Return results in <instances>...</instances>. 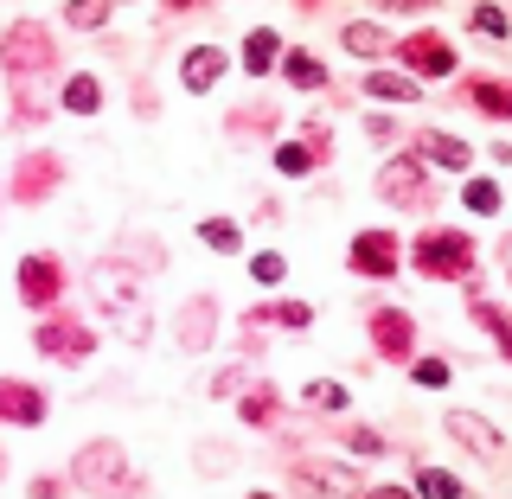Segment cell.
<instances>
[{"instance_id":"6da1fadb","label":"cell","mask_w":512,"mask_h":499,"mask_svg":"<svg viewBox=\"0 0 512 499\" xmlns=\"http://www.w3.org/2000/svg\"><path fill=\"white\" fill-rule=\"evenodd\" d=\"M448 436H455V442H468L480 461H500V455H506L500 429H493V423H480L474 410H455V416H448Z\"/></svg>"},{"instance_id":"7a4b0ae2","label":"cell","mask_w":512,"mask_h":499,"mask_svg":"<svg viewBox=\"0 0 512 499\" xmlns=\"http://www.w3.org/2000/svg\"><path fill=\"white\" fill-rule=\"evenodd\" d=\"M468 263H474L468 237H429V244H423V269H429V276H461Z\"/></svg>"},{"instance_id":"3957f363","label":"cell","mask_w":512,"mask_h":499,"mask_svg":"<svg viewBox=\"0 0 512 499\" xmlns=\"http://www.w3.org/2000/svg\"><path fill=\"white\" fill-rule=\"evenodd\" d=\"M352 269H365V276H391V269H397V237L365 231L359 244H352Z\"/></svg>"},{"instance_id":"277c9868","label":"cell","mask_w":512,"mask_h":499,"mask_svg":"<svg viewBox=\"0 0 512 499\" xmlns=\"http://www.w3.org/2000/svg\"><path fill=\"white\" fill-rule=\"evenodd\" d=\"M404 58H410V64H416L423 77H448V71H455V52H448V45L436 39V32H423V39H410V45H404Z\"/></svg>"},{"instance_id":"5b68a950","label":"cell","mask_w":512,"mask_h":499,"mask_svg":"<svg viewBox=\"0 0 512 499\" xmlns=\"http://www.w3.org/2000/svg\"><path fill=\"white\" fill-rule=\"evenodd\" d=\"M416 148H423L429 160H436V167H448V173H468V160H474V148H468V141H455V135H436V128H429V135L416 141Z\"/></svg>"},{"instance_id":"8992f818","label":"cell","mask_w":512,"mask_h":499,"mask_svg":"<svg viewBox=\"0 0 512 499\" xmlns=\"http://www.w3.org/2000/svg\"><path fill=\"white\" fill-rule=\"evenodd\" d=\"M276 52H282V39L269 26H256L250 39H244V71L250 77H263V71H276Z\"/></svg>"},{"instance_id":"52a82bcc","label":"cell","mask_w":512,"mask_h":499,"mask_svg":"<svg viewBox=\"0 0 512 499\" xmlns=\"http://www.w3.org/2000/svg\"><path fill=\"white\" fill-rule=\"evenodd\" d=\"M20 288H26V301L52 308V295H58V269L45 263V256H32V263H26V276H20Z\"/></svg>"},{"instance_id":"ba28073f","label":"cell","mask_w":512,"mask_h":499,"mask_svg":"<svg viewBox=\"0 0 512 499\" xmlns=\"http://www.w3.org/2000/svg\"><path fill=\"white\" fill-rule=\"evenodd\" d=\"M218 77H224V52H212V45H205V52L186 58V90H212Z\"/></svg>"},{"instance_id":"9c48e42d","label":"cell","mask_w":512,"mask_h":499,"mask_svg":"<svg viewBox=\"0 0 512 499\" xmlns=\"http://www.w3.org/2000/svg\"><path fill=\"white\" fill-rule=\"evenodd\" d=\"M378 186H384V199H404V192L416 199V192H423V173H416V160H391Z\"/></svg>"},{"instance_id":"30bf717a","label":"cell","mask_w":512,"mask_h":499,"mask_svg":"<svg viewBox=\"0 0 512 499\" xmlns=\"http://www.w3.org/2000/svg\"><path fill=\"white\" fill-rule=\"evenodd\" d=\"M365 90L384 96V103H416V77H391V71H378V77H365Z\"/></svg>"},{"instance_id":"8fae6325","label":"cell","mask_w":512,"mask_h":499,"mask_svg":"<svg viewBox=\"0 0 512 499\" xmlns=\"http://www.w3.org/2000/svg\"><path fill=\"white\" fill-rule=\"evenodd\" d=\"M96 103H103V84H96V77H71V84H64V109H77V116H90Z\"/></svg>"},{"instance_id":"7c38bea8","label":"cell","mask_w":512,"mask_h":499,"mask_svg":"<svg viewBox=\"0 0 512 499\" xmlns=\"http://www.w3.org/2000/svg\"><path fill=\"white\" fill-rule=\"evenodd\" d=\"M474 103L487 109V116H512V84H487V77H480V84H474Z\"/></svg>"},{"instance_id":"4fadbf2b","label":"cell","mask_w":512,"mask_h":499,"mask_svg":"<svg viewBox=\"0 0 512 499\" xmlns=\"http://www.w3.org/2000/svg\"><path fill=\"white\" fill-rule=\"evenodd\" d=\"M282 71H288V77H295V84H301V90H320V84H327V71H320V64H314L308 52H295V58H282Z\"/></svg>"},{"instance_id":"5bb4252c","label":"cell","mask_w":512,"mask_h":499,"mask_svg":"<svg viewBox=\"0 0 512 499\" xmlns=\"http://www.w3.org/2000/svg\"><path fill=\"white\" fill-rule=\"evenodd\" d=\"M416 493H429V499H455V493H461V480H455V474H442V468H423V474H416Z\"/></svg>"},{"instance_id":"9a60e30c","label":"cell","mask_w":512,"mask_h":499,"mask_svg":"<svg viewBox=\"0 0 512 499\" xmlns=\"http://www.w3.org/2000/svg\"><path fill=\"white\" fill-rule=\"evenodd\" d=\"M378 346H391V352H410V327H404V320H397L391 308L378 314Z\"/></svg>"},{"instance_id":"2e32d148","label":"cell","mask_w":512,"mask_h":499,"mask_svg":"<svg viewBox=\"0 0 512 499\" xmlns=\"http://www.w3.org/2000/svg\"><path fill=\"white\" fill-rule=\"evenodd\" d=\"M7 404H13V410H7L13 423H39V397H32L26 384H7Z\"/></svg>"},{"instance_id":"e0dca14e","label":"cell","mask_w":512,"mask_h":499,"mask_svg":"<svg viewBox=\"0 0 512 499\" xmlns=\"http://www.w3.org/2000/svg\"><path fill=\"white\" fill-rule=\"evenodd\" d=\"M109 7H116V0H71L64 20H71V26H96V20H109Z\"/></svg>"},{"instance_id":"ac0fdd59","label":"cell","mask_w":512,"mask_h":499,"mask_svg":"<svg viewBox=\"0 0 512 499\" xmlns=\"http://www.w3.org/2000/svg\"><path fill=\"white\" fill-rule=\"evenodd\" d=\"M346 52H384V32L378 26H346Z\"/></svg>"},{"instance_id":"d6986e66","label":"cell","mask_w":512,"mask_h":499,"mask_svg":"<svg viewBox=\"0 0 512 499\" xmlns=\"http://www.w3.org/2000/svg\"><path fill=\"white\" fill-rule=\"evenodd\" d=\"M468 205H474L480 218H487V212H500V186H493V180H474V186H468Z\"/></svg>"},{"instance_id":"ffe728a7","label":"cell","mask_w":512,"mask_h":499,"mask_svg":"<svg viewBox=\"0 0 512 499\" xmlns=\"http://www.w3.org/2000/svg\"><path fill=\"white\" fill-rule=\"evenodd\" d=\"M276 167H282V173H308V167H314V154L301 148V141H288V148H276Z\"/></svg>"},{"instance_id":"44dd1931","label":"cell","mask_w":512,"mask_h":499,"mask_svg":"<svg viewBox=\"0 0 512 499\" xmlns=\"http://www.w3.org/2000/svg\"><path fill=\"white\" fill-rule=\"evenodd\" d=\"M205 244H212V250H237V224L231 218H212V224H205Z\"/></svg>"},{"instance_id":"7402d4cb","label":"cell","mask_w":512,"mask_h":499,"mask_svg":"<svg viewBox=\"0 0 512 499\" xmlns=\"http://www.w3.org/2000/svg\"><path fill=\"white\" fill-rule=\"evenodd\" d=\"M308 404H320V410H346V391H340V384H308Z\"/></svg>"},{"instance_id":"603a6c76","label":"cell","mask_w":512,"mask_h":499,"mask_svg":"<svg viewBox=\"0 0 512 499\" xmlns=\"http://www.w3.org/2000/svg\"><path fill=\"white\" fill-rule=\"evenodd\" d=\"M474 26L487 32V39H506V13L500 7H474Z\"/></svg>"},{"instance_id":"cb8c5ba5","label":"cell","mask_w":512,"mask_h":499,"mask_svg":"<svg viewBox=\"0 0 512 499\" xmlns=\"http://www.w3.org/2000/svg\"><path fill=\"white\" fill-rule=\"evenodd\" d=\"M416 384H429V391H442V384H448V365H442V359H423V365H416Z\"/></svg>"},{"instance_id":"d4e9b609","label":"cell","mask_w":512,"mask_h":499,"mask_svg":"<svg viewBox=\"0 0 512 499\" xmlns=\"http://www.w3.org/2000/svg\"><path fill=\"white\" fill-rule=\"evenodd\" d=\"M308 480H320V487H333V493L359 487V480H352V474H333V468H308Z\"/></svg>"},{"instance_id":"484cf974","label":"cell","mask_w":512,"mask_h":499,"mask_svg":"<svg viewBox=\"0 0 512 499\" xmlns=\"http://www.w3.org/2000/svg\"><path fill=\"white\" fill-rule=\"evenodd\" d=\"M250 269H256V282H282V269H288V263H282V256H256Z\"/></svg>"},{"instance_id":"4316f807","label":"cell","mask_w":512,"mask_h":499,"mask_svg":"<svg viewBox=\"0 0 512 499\" xmlns=\"http://www.w3.org/2000/svg\"><path fill=\"white\" fill-rule=\"evenodd\" d=\"M378 7H391V13H410V7H423V0H378Z\"/></svg>"}]
</instances>
